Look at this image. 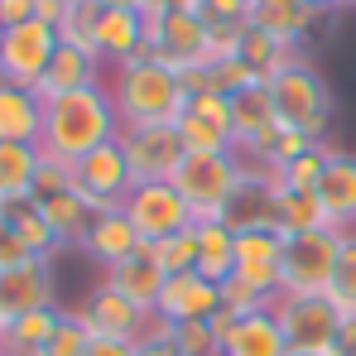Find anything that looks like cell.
Returning <instances> with one entry per match:
<instances>
[{"mask_svg":"<svg viewBox=\"0 0 356 356\" xmlns=\"http://www.w3.org/2000/svg\"><path fill=\"white\" fill-rule=\"evenodd\" d=\"M111 140H120V111L106 82H92L82 92L44 102V140H39L44 154L77 164L82 154H92Z\"/></svg>","mask_w":356,"mask_h":356,"instance_id":"1","label":"cell"},{"mask_svg":"<svg viewBox=\"0 0 356 356\" xmlns=\"http://www.w3.org/2000/svg\"><path fill=\"white\" fill-rule=\"evenodd\" d=\"M111 97L120 111V130L125 125H178V116L188 111V92L178 82L174 67L164 63H120L111 67Z\"/></svg>","mask_w":356,"mask_h":356,"instance_id":"2","label":"cell"},{"mask_svg":"<svg viewBox=\"0 0 356 356\" xmlns=\"http://www.w3.org/2000/svg\"><path fill=\"white\" fill-rule=\"evenodd\" d=\"M265 92L275 102L280 130H298V135L327 145V130H332V87H327V77L308 58H298L284 72L265 77Z\"/></svg>","mask_w":356,"mask_h":356,"instance_id":"3","label":"cell"},{"mask_svg":"<svg viewBox=\"0 0 356 356\" xmlns=\"http://www.w3.org/2000/svg\"><path fill=\"white\" fill-rule=\"evenodd\" d=\"M169 183L188 202L193 222H222L241 183V154H183V164L174 169Z\"/></svg>","mask_w":356,"mask_h":356,"instance_id":"4","label":"cell"},{"mask_svg":"<svg viewBox=\"0 0 356 356\" xmlns=\"http://www.w3.org/2000/svg\"><path fill=\"white\" fill-rule=\"evenodd\" d=\"M347 232L337 227H318V232H298L284 236V255H280V294H327L337 255H342Z\"/></svg>","mask_w":356,"mask_h":356,"instance_id":"5","label":"cell"},{"mask_svg":"<svg viewBox=\"0 0 356 356\" xmlns=\"http://www.w3.org/2000/svg\"><path fill=\"white\" fill-rule=\"evenodd\" d=\"M289 352H327L337 327H342V313L327 294H280L270 303Z\"/></svg>","mask_w":356,"mask_h":356,"instance_id":"6","label":"cell"},{"mask_svg":"<svg viewBox=\"0 0 356 356\" xmlns=\"http://www.w3.org/2000/svg\"><path fill=\"white\" fill-rule=\"evenodd\" d=\"M72 188H77L97 212L125 207V197L135 193V174H130V159H125L120 140L92 149V154H82V159L72 164Z\"/></svg>","mask_w":356,"mask_h":356,"instance_id":"7","label":"cell"},{"mask_svg":"<svg viewBox=\"0 0 356 356\" xmlns=\"http://www.w3.org/2000/svg\"><path fill=\"white\" fill-rule=\"evenodd\" d=\"M58 29L44 24V19H29V24H15L5 29V44H0V72L10 87H39L44 67L58 54Z\"/></svg>","mask_w":356,"mask_h":356,"instance_id":"8","label":"cell"},{"mask_svg":"<svg viewBox=\"0 0 356 356\" xmlns=\"http://www.w3.org/2000/svg\"><path fill=\"white\" fill-rule=\"evenodd\" d=\"M275 212H280V174L260 169L255 159H241V183L222 212V222L232 232H280Z\"/></svg>","mask_w":356,"mask_h":356,"instance_id":"9","label":"cell"},{"mask_svg":"<svg viewBox=\"0 0 356 356\" xmlns=\"http://www.w3.org/2000/svg\"><path fill=\"white\" fill-rule=\"evenodd\" d=\"M125 217L140 232V241H149V245L193 227V212L178 197L174 183H135V193L125 197Z\"/></svg>","mask_w":356,"mask_h":356,"instance_id":"10","label":"cell"},{"mask_svg":"<svg viewBox=\"0 0 356 356\" xmlns=\"http://www.w3.org/2000/svg\"><path fill=\"white\" fill-rule=\"evenodd\" d=\"M120 149L130 159L135 183H169L174 169L183 164V140L174 125H125Z\"/></svg>","mask_w":356,"mask_h":356,"instance_id":"11","label":"cell"},{"mask_svg":"<svg viewBox=\"0 0 356 356\" xmlns=\"http://www.w3.org/2000/svg\"><path fill=\"white\" fill-rule=\"evenodd\" d=\"M72 313L82 318V327H87L92 337H116V342H130V347H135V342L149 332V323H154V313H145L140 303H130L125 294H116L111 284H97Z\"/></svg>","mask_w":356,"mask_h":356,"instance_id":"12","label":"cell"},{"mask_svg":"<svg viewBox=\"0 0 356 356\" xmlns=\"http://www.w3.org/2000/svg\"><path fill=\"white\" fill-rule=\"evenodd\" d=\"M145 39H149V49H154V58L164 63V67H202L207 63V19L202 15H188V10H169L159 24H149L145 29Z\"/></svg>","mask_w":356,"mask_h":356,"instance_id":"13","label":"cell"},{"mask_svg":"<svg viewBox=\"0 0 356 356\" xmlns=\"http://www.w3.org/2000/svg\"><path fill=\"white\" fill-rule=\"evenodd\" d=\"M0 308L5 318H24L39 308H54V260H19L0 270Z\"/></svg>","mask_w":356,"mask_h":356,"instance_id":"14","label":"cell"},{"mask_svg":"<svg viewBox=\"0 0 356 356\" xmlns=\"http://www.w3.org/2000/svg\"><path fill=\"white\" fill-rule=\"evenodd\" d=\"M164 265L154 260V245L145 241L130 260H120L111 270H102V284H111L116 294H125L130 303H140L145 313H159V294H164Z\"/></svg>","mask_w":356,"mask_h":356,"instance_id":"15","label":"cell"},{"mask_svg":"<svg viewBox=\"0 0 356 356\" xmlns=\"http://www.w3.org/2000/svg\"><path fill=\"white\" fill-rule=\"evenodd\" d=\"M280 135V120H275V102L265 87H250L232 97V140H236V154L255 159L270 140Z\"/></svg>","mask_w":356,"mask_h":356,"instance_id":"16","label":"cell"},{"mask_svg":"<svg viewBox=\"0 0 356 356\" xmlns=\"http://www.w3.org/2000/svg\"><path fill=\"white\" fill-rule=\"evenodd\" d=\"M222 308V284L202 280L197 270L188 275H169L164 280V294H159V318L169 323H202Z\"/></svg>","mask_w":356,"mask_h":356,"instance_id":"17","label":"cell"},{"mask_svg":"<svg viewBox=\"0 0 356 356\" xmlns=\"http://www.w3.org/2000/svg\"><path fill=\"white\" fill-rule=\"evenodd\" d=\"M318 202L327 212V227L356 232V154H347V149L327 154V169H323V183H318Z\"/></svg>","mask_w":356,"mask_h":356,"instance_id":"18","label":"cell"},{"mask_svg":"<svg viewBox=\"0 0 356 356\" xmlns=\"http://www.w3.org/2000/svg\"><path fill=\"white\" fill-rule=\"evenodd\" d=\"M140 245H145V241H140V232L130 227L125 207H106V212H97L92 227H87V236H82V250H87L102 270H111V265H120V260H130Z\"/></svg>","mask_w":356,"mask_h":356,"instance_id":"19","label":"cell"},{"mask_svg":"<svg viewBox=\"0 0 356 356\" xmlns=\"http://www.w3.org/2000/svg\"><path fill=\"white\" fill-rule=\"evenodd\" d=\"M92 82H106V72H102V58L97 54H87V49H72V44H58V54L54 63L44 67V77H39V97L44 102H54V97H67V92H82V87H92Z\"/></svg>","mask_w":356,"mask_h":356,"instance_id":"20","label":"cell"},{"mask_svg":"<svg viewBox=\"0 0 356 356\" xmlns=\"http://www.w3.org/2000/svg\"><path fill=\"white\" fill-rule=\"evenodd\" d=\"M0 140L39 145L44 140V97L34 87H0Z\"/></svg>","mask_w":356,"mask_h":356,"instance_id":"21","label":"cell"},{"mask_svg":"<svg viewBox=\"0 0 356 356\" xmlns=\"http://www.w3.org/2000/svg\"><path fill=\"white\" fill-rule=\"evenodd\" d=\"M318 15L323 10L308 5V0H250V24L275 34V39H284V44H303L313 34Z\"/></svg>","mask_w":356,"mask_h":356,"instance_id":"22","label":"cell"},{"mask_svg":"<svg viewBox=\"0 0 356 356\" xmlns=\"http://www.w3.org/2000/svg\"><path fill=\"white\" fill-rule=\"evenodd\" d=\"M0 217L10 222V232L24 241V250L29 255H39V260H54L63 250V241L54 236V227L44 222V207H39V197H0Z\"/></svg>","mask_w":356,"mask_h":356,"instance_id":"23","label":"cell"},{"mask_svg":"<svg viewBox=\"0 0 356 356\" xmlns=\"http://www.w3.org/2000/svg\"><path fill=\"white\" fill-rule=\"evenodd\" d=\"M197 232V275L222 284L236 275V232L227 222H193Z\"/></svg>","mask_w":356,"mask_h":356,"instance_id":"24","label":"cell"},{"mask_svg":"<svg viewBox=\"0 0 356 356\" xmlns=\"http://www.w3.org/2000/svg\"><path fill=\"white\" fill-rule=\"evenodd\" d=\"M140 44H145L140 10H106L102 15V29H97V58H102V67H120Z\"/></svg>","mask_w":356,"mask_h":356,"instance_id":"25","label":"cell"},{"mask_svg":"<svg viewBox=\"0 0 356 356\" xmlns=\"http://www.w3.org/2000/svg\"><path fill=\"white\" fill-rule=\"evenodd\" d=\"M39 207H44V222L54 227V236H58L63 245H82L87 227H92V217H97V207H92L77 188L54 193V197H39Z\"/></svg>","mask_w":356,"mask_h":356,"instance_id":"26","label":"cell"},{"mask_svg":"<svg viewBox=\"0 0 356 356\" xmlns=\"http://www.w3.org/2000/svg\"><path fill=\"white\" fill-rule=\"evenodd\" d=\"M67 318V308H39V313H24V318H10V327H5V356H39L49 347V337L58 332V323Z\"/></svg>","mask_w":356,"mask_h":356,"instance_id":"27","label":"cell"},{"mask_svg":"<svg viewBox=\"0 0 356 356\" xmlns=\"http://www.w3.org/2000/svg\"><path fill=\"white\" fill-rule=\"evenodd\" d=\"M222 356H289V342L275 323V313H250L245 323L236 327V337L222 347Z\"/></svg>","mask_w":356,"mask_h":356,"instance_id":"28","label":"cell"},{"mask_svg":"<svg viewBox=\"0 0 356 356\" xmlns=\"http://www.w3.org/2000/svg\"><path fill=\"white\" fill-rule=\"evenodd\" d=\"M39 164H44L39 145H10V140H0V197H34Z\"/></svg>","mask_w":356,"mask_h":356,"instance_id":"29","label":"cell"},{"mask_svg":"<svg viewBox=\"0 0 356 356\" xmlns=\"http://www.w3.org/2000/svg\"><path fill=\"white\" fill-rule=\"evenodd\" d=\"M241 58L250 63L260 77H275V72H284L289 63L303 58V44H284V39H275V34H265V29H255V24H245V39H241Z\"/></svg>","mask_w":356,"mask_h":356,"instance_id":"30","label":"cell"},{"mask_svg":"<svg viewBox=\"0 0 356 356\" xmlns=\"http://www.w3.org/2000/svg\"><path fill=\"white\" fill-rule=\"evenodd\" d=\"M275 227H280V236H298V232L327 227V212H323L318 193H294V188L280 183V212H275Z\"/></svg>","mask_w":356,"mask_h":356,"instance_id":"31","label":"cell"},{"mask_svg":"<svg viewBox=\"0 0 356 356\" xmlns=\"http://www.w3.org/2000/svg\"><path fill=\"white\" fill-rule=\"evenodd\" d=\"M174 130H178V140H183V154H236V140L222 125L193 116V111H183Z\"/></svg>","mask_w":356,"mask_h":356,"instance_id":"32","label":"cell"},{"mask_svg":"<svg viewBox=\"0 0 356 356\" xmlns=\"http://www.w3.org/2000/svg\"><path fill=\"white\" fill-rule=\"evenodd\" d=\"M102 5L97 0H82V5H72L67 15H63L58 24V39L63 44H72V49H87V54H97V29H102Z\"/></svg>","mask_w":356,"mask_h":356,"instance_id":"33","label":"cell"},{"mask_svg":"<svg viewBox=\"0 0 356 356\" xmlns=\"http://www.w3.org/2000/svg\"><path fill=\"white\" fill-rule=\"evenodd\" d=\"M327 298L337 303L342 318H356V232H347V241H342V255H337V270H332Z\"/></svg>","mask_w":356,"mask_h":356,"instance_id":"34","label":"cell"},{"mask_svg":"<svg viewBox=\"0 0 356 356\" xmlns=\"http://www.w3.org/2000/svg\"><path fill=\"white\" fill-rule=\"evenodd\" d=\"M327 154H332V145H313V149H303L298 159H289V164L280 169V183L294 188V193H318L323 169H327Z\"/></svg>","mask_w":356,"mask_h":356,"instance_id":"35","label":"cell"},{"mask_svg":"<svg viewBox=\"0 0 356 356\" xmlns=\"http://www.w3.org/2000/svg\"><path fill=\"white\" fill-rule=\"evenodd\" d=\"M207 77H212V92H217V97H236V92H250V87H265V77L245 58L207 63Z\"/></svg>","mask_w":356,"mask_h":356,"instance_id":"36","label":"cell"},{"mask_svg":"<svg viewBox=\"0 0 356 356\" xmlns=\"http://www.w3.org/2000/svg\"><path fill=\"white\" fill-rule=\"evenodd\" d=\"M154 260L164 265V275H188L197 270V232H178V236H164L154 241Z\"/></svg>","mask_w":356,"mask_h":356,"instance_id":"37","label":"cell"},{"mask_svg":"<svg viewBox=\"0 0 356 356\" xmlns=\"http://www.w3.org/2000/svg\"><path fill=\"white\" fill-rule=\"evenodd\" d=\"M284 236L280 232H236V265H280Z\"/></svg>","mask_w":356,"mask_h":356,"instance_id":"38","label":"cell"},{"mask_svg":"<svg viewBox=\"0 0 356 356\" xmlns=\"http://www.w3.org/2000/svg\"><path fill=\"white\" fill-rule=\"evenodd\" d=\"M174 352L178 356H222V342L212 337V323H174Z\"/></svg>","mask_w":356,"mask_h":356,"instance_id":"39","label":"cell"},{"mask_svg":"<svg viewBox=\"0 0 356 356\" xmlns=\"http://www.w3.org/2000/svg\"><path fill=\"white\" fill-rule=\"evenodd\" d=\"M87 342H92V332H87L82 318L67 308V318L58 323V332L49 337V347H44L39 356H82V352H87Z\"/></svg>","mask_w":356,"mask_h":356,"instance_id":"40","label":"cell"},{"mask_svg":"<svg viewBox=\"0 0 356 356\" xmlns=\"http://www.w3.org/2000/svg\"><path fill=\"white\" fill-rule=\"evenodd\" d=\"M275 298L270 294H260L255 284H245V280H222V308H232V313H241V318H250V313H265Z\"/></svg>","mask_w":356,"mask_h":356,"instance_id":"41","label":"cell"},{"mask_svg":"<svg viewBox=\"0 0 356 356\" xmlns=\"http://www.w3.org/2000/svg\"><path fill=\"white\" fill-rule=\"evenodd\" d=\"M241 39H245V24H207V63L241 58Z\"/></svg>","mask_w":356,"mask_h":356,"instance_id":"42","label":"cell"},{"mask_svg":"<svg viewBox=\"0 0 356 356\" xmlns=\"http://www.w3.org/2000/svg\"><path fill=\"white\" fill-rule=\"evenodd\" d=\"M67 188H72V164H67V159H54V154H44L39 178H34V197H54V193H67Z\"/></svg>","mask_w":356,"mask_h":356,"instance_id":"43","label":"cell"},{"mask_svg":"<svg viewBox=\"0 0 356 356\" xmlns=\"http://www.w3.org/2000/svg\"><path fill=\"white\" fill-rule=\"evenodd\" d=\"M130 356H178V352H174V323L154 313L149 332H145V337L135 342V352H130Z\"/></svg>","mask_w":356,"mask_h":356,"instance_id":"44","label":"cell"},{"mask_svg":"<svg viewBox=\"0 0 356 356\" xmlns=\"http://www.w3.org/2000/svg\"><path fill=\"white\" fill-rule=\"evenodd\" d=\"M188 111L202 120H212V125H222L227 135H232V97H217V92H202V97H188Z\"/></svg>","mask_w":356,"mask_h":356,"instance_id":"45","label":"cell"},{"mask_svg":"<svg viewBox=\"0 0 356 356\" xmlns=\"http://www.w3.org/2000/svg\"><path fill=\"white\" fill-rule=\"evenodd\" d=\"M207 24H250V0H202Z\"/></svg>","mask_w":356,"mask_h":356,"instance_id":"46","label":"cell"},{"mask_svg":"<svg viewBox=\"0 0 356 356\" xmlns=\"http://www.w3.org/2000/svg\"><path fill=\"white\" fill-rule=\"evenodd\" d=\"M19 260H34V255L24 250V241L10 232V222L0 217V270H10V265H19Z\"/></svg>","mask_w":356,"mask_h":356,"instance_id":"47","label":"cell"},{"mask_svg":"<svg viewBox=\"0 0 356 356\" xmlns=\"http://www.w3.org/2000/svg\"><path fill=\"white\" fill-rule=\"evenodd\" d=\"M39 19V0H0V24L15 29V24H29Z\"/></svg>","mask_w":356,"mask_h":356,"instance_id":"48","label":"cell"},{"mask_svg":"<svg viewBox=\"0 0 356 356\" xmlns=\"http://www.w3.org/2000/svg\"><path fill=\"white\" fill-rule=\"evenodd\" d=\"M207 323H212V337H217V342L227 347V342L236 337V327H241V323H245V318H241V313H232V308H217V313H212Z\"/></svg>","mask_w":356,"mask_h":356,"instance_id":"49","label":"cell"},{"mask_svg":"<svg viewBox=\"0 0 356 356\" xmlns=\"http://www.w3.org/2000/svg\"><path fill=\"white\" fill-rule=\"evenodd\" d=\"M327 356H356V318H342V327H337Z\"/></svg>","mask_w":356,"mask_h":356,"instance_id":"50","label":"cell"},{"mask_svg":"<svg viewBox=\"0 0 356 356\" xmlns=\"http://www.w3.org/2000/svg\"><path fill=\"white\" fill-rule=\"evenodd\" d=\"M130 352H135L130 342H116V337H92L82 356H130Z\"/></svg>","mask_w":356,"mask_h":356,"instance_id":"51","label":"cell"},{"mask_svg":"<svg viewBox=\"0 0 356 356\" xmlns=\"http://www.w3.org/2000/svg\"><path fill=\"white\" fill-rule=\"evenodd\" d=\"M102 10H140V0H97Z\"/></svg>","mask_w":356,"mask_h":356,"instance_id":"52","label":"cell"},{"mask_svg":"<svg viewBox=\"0 0 356 356\" xmlns=\"http://www.w3.org/2000/svg\"><path fill=\"white\" fill-rule=\"evenodd\" d=\"M308 5H318V10H337V0H308Z\"/></svg>","mask_w":356,"mask_h":356,"instance_id":"53","label":"cell"},{"mask_svg":"<svg viewBox=\"0 0 356 356\" xmlns=\"http://www.w3.org/2000/svg\"><path fill=\"white\" fill-rule=\"evenodd\" d=\"M5 327H10V318H5V308H0V337H5Z\"/></svg>","mask_w":356,"mask_h":356,"instance_id":"54","label":"cell"},{"mask_svg":"<svg viewBox=\"0 0 356 356\" xmlns=\"http://www.w3.org/2000/svg\"><path fill=\"white\" fill-rule=\"evenodd\" d=\"M58 5H63V10H72V5H82V0H58Z\"/></svg>","mask_w":356,"mask_h":356,"instance_id":"55","label":"cell"},{"mask_svg":"<svg viewBox=\"0 0 356 356\" xmlns=\"http://www.w3.org/2000/svg\"><path fill=\"white\" fill-rule=\"evenodd\" d=\"M289 356H327V352H289Z\"/></svg>","mask_w":356,"mask_h":356,"instance_id":"56","label":"cell"},{"mask_svg":"<svg viewBox=\"0 0 356 356\" xmlns=\"http://www.w3.org/2000/svg\"><path fill=\"white\" fill-rule=\"evenodd\" d=\"M0 44H5V24H0Z\"/></svg>","mask_w":356,"mask_h":356,"instance_id":"57","label":"cell"},{"mask_svg":"<svg viewBox=\"0 0 356 356\" xmlns=\"http://www.w3.org/2000/svg\"><path fill=\"white\" fill-rule=\"evenodd\" d=\"M337 5H356V0H337Z\"/></svg>","mask_w":356,"mask_h":356,"instance_id":"58","label":"cell"},{"mask_svg":"<svg viewBox=\"0 0 356 356\" xmlns=\"http://www.w3.org/2000/svg\"><path fill=\"white\" fill-rule=\"evenodd\" d=\"M0 356H5V342H0Z\"/></svg>","mask_w":356,"mask_h":356,"instance_id":"59","label":"cell"}]
</instances>
